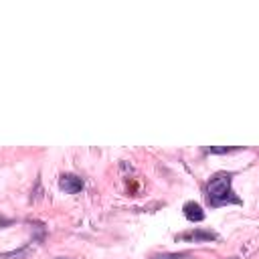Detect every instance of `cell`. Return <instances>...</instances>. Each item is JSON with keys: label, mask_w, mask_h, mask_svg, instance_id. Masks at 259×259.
I'll return each mask as SVG.
<instances>
[{"label": "cell", "mask_w": 259, "mask_h": 259, "mask_svg": "<svg viewBox=\"0 0 259 259\" xmlns=\"http://www.w3.org/2000/svg\"><path fill=\"white\" fill-rule=\"evenodd\" d=\"M59 259H65V257H59Z\"/></svg>", "instance_id": "52a82bcc"}, {"label": "cell", "mask_w": 259, "mask_h": 259, "mask_svg": "<svg viewBox=\"0 0 259 259\" xmlns=\"http://www.w3.org/2000/svg\"><path fill=\"white\" fill-rule=\"evenodd\" d=\"M239 148H206V152L208 154H229V152H237Z\"/></svg>", "instance_id": "5b68a950"}, {"label": "cell", "mask_w": 259, "mask_h": 259, "mask_svg": "<svg viewBox=\"0 0 259 259\" xmlns=\"http://www.w3.org/2000/svg\"><path fill=\"white\" fill-rule=\"evenodd\" d=\"M184 253H164V255H154L152 259H182Z\"/></svg>", "instance_id": "8992f818"}, {"label": "cell", "mask_w": 259, "mask_h": 259, "mask_svg": "<svg viewBox=\"0 0 259 259\" xmlns=\"http://www.w3.org/2000/svg\"><path fill=\"white\" fill-rule=\"evenodd\" d=\"M231 259H237V257H231Z\"/></svg>", "instance_id": "ba28073f"}, {"label": "cell", "mask_w": 259, "mask_h": 259, "mask_svg": "<svg viewBox=\"0 0 259 259\" xmlns=\"http://www.w3.org/2000/svg\"><path fill=\"white\" fill-rule=\"evenodd\" d=\"M59 188L69 192V194H75L83 188V180L77 176V174H63L61 180H59Z\"/></svg>", "instance_id": "7a4b0ae2"}, {"label": "cell", "mask_w": 259, "mask_h": 259, "mask_svg": "<svg viewBox=\"0 0 259 259\" xmlns=\"http://www.w3.org/2000/svg\"><path fill=\"white\" fill-rule=\"evenodd\" d=\"M233 172H217L208 182H206V202L210 206H223V204H241V198L235 196L231 188Z\"/></svg>", "instance_id": "6da1fadb"}, {"label": "cell", "mask_w": 259, "mask_h": 259, "mask_svg": "<svg viewBox=\"0 0 259 259\" xmlns=\"http://www.w3.org/2000/svg\"><path fill=\"white\" fill-rule=\"evenodd\" d=\"M212 239H217V235L212 231H200V229L176 235V241H194L196 243V241H212Z\"/></svg>", "instance_id": "3957f363"}, {"label": "cell", "mask_w": 259, "mask_h": 259, "mask_svg": "<svg viewBox=\"0 0 259 259\" xmlns=\"http://www.w3.org/2000/svg\"><path fill=\"white\" fill-rule=\"evenodd\" d=\"M182 210H184V217H186L188 221H192V223L204 221V210H202V206H200L198 202H194V200H188V202L182 206Z\"/></svg>", "instance_id": "277c9868"}]
</instances>
